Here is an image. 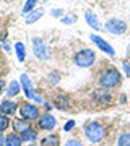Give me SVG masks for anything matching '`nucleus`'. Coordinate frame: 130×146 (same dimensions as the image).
<instances>
[{
    "label": "nucleus",
    "mask_w": 130,
    "mask_h": 146,
    "mask_svg": "<svg viewBox=\"0 0 130 146\" xmlns=\"http://www.w3.org/2000/svg\"><path fill=\"white\" fill-rule=\"evenodd\" d=\"M120 72L117 68H109V70H106V72L99 76V84L103 86V88H114L117 84L120 83Z\"/></svg>",
    "instance_id": "f257e3e1"
},
{
    "label": "nucleus",
    "mask_w": 130,
    "mask_h": 146,
    "mask_svg": "<svg viewBox=\"0 0 130 146\" xmlns=\"http://www.w3.org/2000/svg\"><path fill=\"white\" fill-rule=\"evenodd\" d=\"M85 135L91 143H99L104 138V127L98 122H91L85 127Z\"/></svg>",
    "instance_id": "f03ea898"
},
{
    "label": "nucleus",
    "mask_w": 130,
    "mask_h": 146,
    "mask_svg": "<svg viewBox=\"0 0 130 146\" xmlns=\"http://www.w3.org/2000/svg\"><path fill=\"white\" fill-rule=\"evenodd\" d=\"M94 58H96V55H94V50H91V49H83V50L75 54V63L81 68L91 67Z\"/></svg>",
    "instance_id": "7ed1b4c3"
},
{
    "label": "nucleus",
    "mask_w": 130,
    "mask_h": 146,
    "mask_svg": "<svg viewBox=\"0 0 130 146\" xmlns=\"http://www.w3.org/2000/svg\"><path fill=\"white\" fill-rule=\"evenodd\" d=\"M33 47H34V55H36L37 58L46 60V58L51 57V49H49V46H47L42 39L33 37Z\"/></svg>",
    "instance_id": "20e7f679"
},
{
    "label": "nucleus",
    "mask_w": 130,
    "mask_h": 146,
    "mask_svg": "<svg viewBox=\"0 0 130 146\" xmlns=\"http://www.w3.org/2000/svg\"><path fill=\"white\" fill-rule=\"evenodd\" d=\"M106 31H109L111 34H124L127 31V25H125V21L122 20H117V18H111V20L106 21Z\"/></svg>",
    "instance_id": "39448f33"
},
{
    "label": "nucleus",
    "mask_w": 130,
    "mask_h": 146,
    "mask_svg": "<svg viewBox=\"0 0 130 146\" xmlns=\"http://www.w3.org/2000/svg\"><path fill=\"white\" fill-rule=\"evenodd\" d=\"M20 112H21V117L26 119V120H29V122H31V120H36L37 117H39V109H37L34 104H23Z\"/></svg>",
    "instance_id": "423d86ee"
},
{
    "label": "nucleus",
    "mask_w": 130,
    "mask_h": 146,
    "mask_svg": "<svg viewBox=\"0 0 130 146\" xmlns=\"http://www.w3.org/2000/svg\"><path fill=\"white\" fill-rule=\"evenodd\" d=\"M20 83H21V86H23V93L26 94V98L28 99H34L37 94L34 93V89H33V86H31V81H29V76L28 75H21L20 76Z\"/></svg>",
    "instance_id": "0eeeda50"
},
{
    "label": "nucleus",
    "mask_w": 130,
    "mask_h": 146,
    "mask_svg": "<svg viewBox=\"0 0 130 146\" xmlns=\"http://www.w3.org/2000/svg\"><path fill=\"white\" fill-rule=\"evenodd\" d=\"M89 39H91V41H93L94 44H96V46L101 49V50H103V52L107 54V55H114V54H115V52H114V47L111 46V44H107L104 39H101L99 36H96V34H91V37H89Z\"/></svg>",
    "instance_id": "6e6552de"
},
{
    "label": "nucleus",
    "mask_w": 130,
    "mask_h": 146,
    "mask_svg": "<svg viewBox=\"0 0 130 146\" xmlns=\"http://www.w3.org/2000/svg\"><path fill=\"white\" fill-rule=\"evenodd\" d=\"M55 117L51 114H46L42 115L41 119H39V122H37V127L41 128V130H54V127H55Z\"/></svg>",
    "instance_id": "1a4fd4ad"
},
{
    "label": "nucleus",
    "mask_w": 130,
    "mask_h": 146,
    "mask_svg": "<svg viewBox=\"0 0 130 146\" xmlns=\"http://www.w3.org/2000/svg\"><path fill=\"white\" fill-rule=\"evenodd\" d=\"M85 20H86V23H88L89 26L93 28V29H103V26H101V23H99V20H98V16L94 15L93 11H86V13H85Z\"/></svg>",
    "instance_id": "9d476101"
},
{
    "label": "nucleus",
    "mask_w": 130,
    "mask_h": 146,
    "mask_svg": "<svg viewBox=\"0 0 130 146\" xmlns=\"http://www.w3.org/2000/svg\"><path fill=\"white\" fill-rule=\"evenodd\" d=\"M0 112L5 115H13L16 112V104L13 101H3L0 104Z\"/></svg>",
    "instance_id": "9b49d317"
},
{
    "label": "nucleus",
    "mask_w": 130,
    "mask_h": 146,
    "mask_svg": "<svg viewBox=\"0 0 130 146\" xmlns=\"http://www.w3.org/2000/svg\"><path fill=\"white\" fill-rule=\"evenodd\" d=\"M94 99L98 101V102H101V104H109L111 99H112V96H111L107 91H104V89H96Z\"/></svg>",
    "instance_id": "f8f14e48"
},
{
    "label": "nucleus",
    "mask_w": 130,
    "mask_h": 146,
    "mask_svg": "<svg viewBox=\"0 0 130 146\" xmlns=\"http://www.w3.org/2000/svg\"><path fill=\"white\" fill-rule=\"evenodd\" d=\"M21 143H23V140L18 133H10V135H7L3 146H21Z\"/></svg>",
    "instance_id": "ddd939ff"
},
{
    "label": "nucleus",
    "mask_w": 130,
    "mask_h": 146,
    "mask_svg": "<svg viewBox=\"0 0 130 146\" xmlns=\"http://www.w3.org/2000/svg\"><path fill=\"white\" fill-rule=\"evenodd\" d=\"M42 15H44V8H36V10H33L31 13H28V15H26V23H28V25H31V23H34V21L39 20Z\"/></svg>",
    "instance_id": "4468645a"
},
{
    "label": "nucleus",
    "mask_w": 130,
    "mask_h": 146,
    "mask_svg": "<svg viewBox=\"0 0 130 146\" xmlns=\"http://www.w3.org/2000/svg\"><path fill=\"white\" fill-rule=\"evenodd\" d=\"M20 136H21V140H23V141H26V143H29V141H36L37 133H36V130H33L31 127H29L28 130L21 131V133H20Z\"/></svg>",
    "instance_id": "2eb2a0df"
},
{
    "label": "nucleus",
    "mask_w": 130,
    "mask_h": 146,
    "mask_svg": "<svg viewBox=\"0 0 130 146\" xmlns=\"http://www.w3.org/2000/svg\"><path fill=\"white\" fill-rule=\"evenodd\" d=\"M13 127H15V130L18 131V133H21V131L28 130L31 125H29V120H26V119H23V120L15 119V120H13Z\"/></svg>",
    "instance_id": "dca6fc26"
},
{
    "label": "nucleus",
    "mask_w": 130,
    "mask_h": 146,
    "mask_svg": "<svg viewBox=\"0 0 130 146\" xmlns=\"http://www.w3.org/2000/svg\"><path fill=\"white\" fill-rule=\"evenodd\" d=\"M15 50H16V57H18V60L23 62V60H25V52H26L25 44H23V42H16L15 44Z\"/></svg>",
    "instance_id": "f3484780"
},
{
    "label": "nucleus",
    "mask_w": 130,
    "mask_h": 146,
    "mask_svg": "<svg viewBox=\"0 0 130 146\" xmlns=\"http://www.w3.org/2000/svg\"><path fill=\"white\" fill-rule=\"evenodd\" d=\"M42 146H59V136L57 135H51L42 140Z\"/></svg>",
    "instance_id": "a211bd4d"
},
{
    "label": "nucleus",
    "mask_w": 130,
    "mask_h": 146,
    "mask_svg": "<svg viewBox=\"0 0 130 146\" xmlns=\"http://www.w3.org/2000/svg\"><path fill=\"white\" fill-rule=\"evenodd\" d=\"M7 93H8V96H10V98L16 96V94L20 93V83H18V81H11L10 86H8V91H7Z\"/></svg>",
    "instance_id": "6ab92c4d"
},
{
    "label": "nucleus",
    "mask_w": 130,
    "mask_h": 146,
    "mask_svg": "<svg viewBox=\"0 0 130 146\" xmlns=\"http://www.w3.org/2000/svg\"><path fill=\"white\" fill-rule=\"evenodd\" d=\"M36 2L37 0H28L25 3V7H23V15H28V13H31L33 10H34V7H36Z\"/></svg>",
    "instance_id": "aec40b11"
},
{
    "label": "nucleus",
    "mask_w": 130,
    "mask_h": 146,
    "mask_svg": "<svg viewBox=\"0 0 130 146\" xmlns=\"http://www.w3.org/2000/svg\"><path fill=\"white\" fill-rule=\"evenodd\" d=\"M8 127H10V120H8V117H7L5 114H2V112H0V131L7 130Z\"/></svg>",
    "instance_id": "412c9836"
},
{
    "label": "nucleus",
    "mask_w": 130,
    "mask_h": 146,
    "mask_svg": "<svg viewBox=\"0 0 130 146\" xmlns=\"http://www.w3.org/2000/svg\"><path fill=\"white\" fill-rule=\"evenodd\" d=\"M117 146H130V133L120 135L119 140H117Z\"/></svg>",
    "instance_id": "4be33fe9"
},
{
    "label": "nucleus",
    "mask_w": 130,
    "mask_h": 146,
    "mask_svg": "<svg viewBox=\"0 0 130 146\" xmlns=\"http://www.w3.org/2000/svg\"><path fill=\"white\" fill-rule=\"evenodd\" d=\"M75 21H77V16L73 13H68V15L62 16V23H65V25H73Z\"/></svg>",
    "instance_id": "5701e85b"
},
{
    "label": "nucleus",
    "mask_w": 130,
    "mask_h": 146,
    "mask_svg": "<svg viewBox=\"0 0 130 146\" xmlns=\"http://www.w3.org/2000/svg\"><path fill=\"white\" fill-rule=\"evenodd\" d=\"M55 104H57L59 109H67L68 104H67V99H63V98H57V101H55Z\"/></svg>",
    "instance_id": "b1692460"
},
{
    "label": "nucleus",
    "mask_w": 130,
    "mask_h": 146,
    "mask_svg": "<svg viewBox=\"0 0 130 146\" xmlns=\"http://www.w3.org/2000/svg\"><path fill=\"white\" fill-rule=\"evenodd\" d=\"M49 83L51 84H57L59 83V75L57 73H51V75H49Z\"/></svg>",
    "instance_id": "393cba45"
},
{
    "label": "nucleus",
    "mask_w": 130,
    "mask_h": 146,
    "mask_svg": "<svg viewBox=\"0 0 130 146\" xmlns=\"http://www.w3.org/2000/svg\"><path fill=\"white\" fill-rule=\"evenodd\" d=\"M73 127H75V120H68L67 123L63 125V130H65V131H70V130H73Z\"/></svg>",
    "instance_id": "a878e982"
},
{
    "label": "nucleus",
    "mask_w": 130,
    "mask_h": 146,
    "mask_svg": "<svg viewBox=\"0 0 130 146\" xmlns=\"http://www.w3.org/2000/svg\"><path fill=\"white\" fill-rule=\"evenodd\" d=\"M65 146H83V143H80L78 140H70L65 143Z\"/></svg>",
    "instance_id": "bb28decb"
},
{
    "label": "nucleus",
    "mask_w": 130,
    "mask_h": 146,
    "mask_svg": "<svg viewBox=\"0 0 130 146\" xmlns=\"http://www.w3.org/2000/svg\"><path fill=\"white\" fill-rule=\"evenodd\" d=\"M124 70H125V73H127V75L130 76V63H129V62H125V63H124Z\"/></svg>",
    "instance_id": "cd10ccee"
},
{
    "label": "nucleus",
    "mask_w": 130,
    "mask_h": 146,
    "mask_svg": "<svg viewBox=\"0 0 130 146\" xmlns=\"http://www.w3.org/2000/svg\"><path fill=\"white\" fill-rule=\"evenodd\" d=\"M62 13H63L62 10H54V11H52V16H55V18H59V16H62Z\"/></svg>",
    "instance_id": "c85d7f7f"
},
{
    "label": "nucleus",
    "mask_w": 130,
    "mask_h": 146,
    "mask_svg": "<svg viewBox=\"0 0 130 146\" xmlns=\"http://www.w3.org/2000/svg\"><path fill=\"white\" fill-rule=\"evenodd\" d=\"M3 86H5V81H3V78H0V93L3 91Z\"/></svg>",
    "instance_id": "c756f323"
},
{
    "label": "nucleus",
    "mask_w": 130,
    "mask_h": 146,
    "mask_svg": "<svg viewBox=\"0 0 130 146\" xmlns=\"http://www.w3.org/2000/svg\"><path fill=\"white\" fill-rule=\"evenodd\" d=\"M3 143H5V138L2 136V131H0V146H3Z\"/></svg>",
    "instance_id": "7c9ffc66"
},
{
    "label": "nucleus",
    "mask_w": 130,
    "mask_h": 146,
    "mask_svg": "<svg viewBox=\"0 0 130 146\" xmlns=\"http://www.w3.org/2000/svg\"><path fill=\"white\" fill-rule=\"evenodd\" d=\"M29 146H36V145H29Z\"/></svg>",
    "instance_id": "2f4dec72"
},
{
    "label": "nucleus",
    "mask_w": 130,
    "mask_h": 146,
    "mask_svg": "<svg viewBox=\"0 0 130 146\" xmlns=\"http://www.w3.org/2000/svg\"><path fill=\"white\" fill-rule=\"evenodd\" d=\"M7 2H10V0H7Z\"/></svg>",
    "instance_id": "473e14b6"
}]
</instances>
